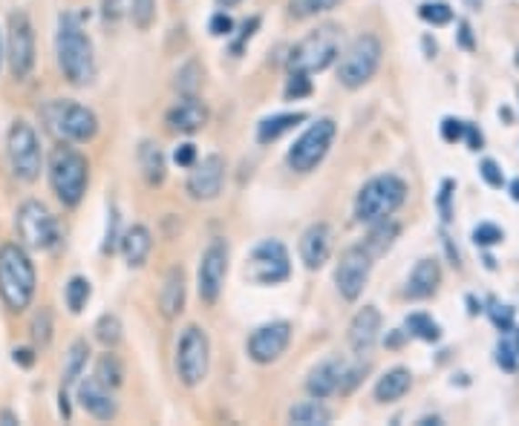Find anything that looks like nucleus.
I'll return each instance as SVG.
<instances>
[{"label": "nucleus", "instance_id": "59", "mask_svg": "<svg viewBox=\"0 0 519 426\" xmlns=\"http://www.w3.org/2000/svg\"><path fill=\"white\" fill-rule=\"evenodd\" d=\"M467 306H471V314H479V311H482V306L476 303V297H467Z\"/></svg>", "mask_w": 519, "mask_h": 426}, {"label": "nucleus", "instance_id": "21", "mask_svg": "<svg viewBox=\"0 0 519 426\" xmlns=\"http://www.w3.org/2000/svg\"><path fill=\"white\" fill-rule=\"evenodd\" d=\"M343 371H346V360L341 358V354H335V358H326L323 363H318L315 369L309 371L306 392H309L311 398H318V401L341 392Z\"/></svg>", "mask_w": 519, "mask_h": 426}, {"label": "nucleus", "instance_id": "55", "mask_svg": "<svg viewBox=\"0 0 519 426\" xmlns=\"http://www.w3.org/2000/svg\"><path fill=\"white\" fill-rule=\"evenodd\" d=\"M0 423H4V426H17V423H21V418H17L12 410H0Z\"/></svg>", "mask_w": 519, "mask_h": 426}, {"label": "nucleus", "instance_id": "57", "mask_svg": "<svg viewBox=\"0 0 519 426\" xmlns=\"http://www.w3.org/2000/svg\"><path fill=\"white\" fill-rule=\"evenodd\" d=\"M404 334H407V331H395V334L384 337V343H387V346H392V349H395V346H402V340H404Z\"/></svg>", "mask_w": 519, "mask_h": 426}, {"label": "nucleus", "instance_id": "51", "mask_svg": "<svg viewBox=\"0 0 519 426\" xmlns=\"http://www.w3.org/2000/svg\"><path fill=\"white\" fill-rule=\"evenodd\" d=\"M12 360L21 366V369H32L35 360H38V354H35V349L21 346V349H12Z\"/></svg>", "mask_w": 519, "mask_h": 426}, {"label": "nucleus", "instance_id": "42", "mask_svg": "<svg viewBox=\"0 0 519 426\" xmlns=\"http://www.w3.org/2000/svg\"><path fill=\"white\" fill-rule=\"evenodd\" d=\"M505 239V234H502V228L494 225V222H482L473 228V242L482 245V248H488V245H496Z\"/></svg>", "mask_w": 519, "mask_h": 426}, {"label": "nucleus", "instance_id": "1", "mask_svg": "<svg viewBox=\"0 0 519 426\" xmlns=\"http://www.w3.org/2000/svg\"><path fill=\"white\" fill-rule=\"evenodd\" d=\"M56 56L64 78L73 86H86L96 78V52L90 35L84 32L81 21L73 12H64L58 17L56 32Z\"/></svg>", "mask_w": 519, "mask_h": 426}, {"label": "nucleus", "instance_id": "6", "mask_svg": "<svg viewBox=\"0 0 519 426\" xmlns=\"http://www.w3.org/2000/svg\"><path fill=\"white\" fill-rule=\"evenodd\" d=\"M41 118L46 121L49 133H56L69 145H86L98 136V116L78 101H49L41 110Z\"/></svg>", "mask_w": 519, "mask_h": 426}, {"label": "nucleus", "instance_id": "44", "mask_svg": "<svg viewBox=\"0 0 519 426\" xmlns=\"http://www.w3.org/2000/svg\"><path fill=\"white\" fill-rule=\"evenodd\" d=\"M479 176L484 182H488L491 188H502L505 185V173H502V167L494 162V158H484V162L479 165Z\"/></svg>", "mask_w": 519, "mask_h": 426}, {"label": "nucleus", "instance_id": "64", "mask_svg": "<svg viewBox=\"0 0 519 426\" xmlns=\"http://www.w3.org/2000/svg\"><path fill=\"white\" fill-rule=\"evenodd\" d=\"M516 66H519V52H516Z\"/></svg>", "mask_w": 519, "mask_h": 426}, {"label": "nucleus", "instance_id": "43", "mask_svg": "<svg viewBox=\"0 0 519 426\" xmlns=\"http://www.w3.org/2000/svg\"><path fill=\"white\" fill-rule=\"evenodd\" d=\"M516 360H519V351L514 349V343L499 340V346H496V363L505 369V371H516Z\"/></svg>", "mask_w": 519, "mask_h": 426}, {"label": "nucleus", "instance_id": "40", "mask_svg": "<svg viewBox=\"0 0 519 426\" xmlns=\"http://www.w3.org/2000/svg\"><path fill=\"white\" fill-rule=\"evenodd\" d=\"M130 21L136 29H150L156 21V0H133L130 4Z\"/></svg>", "mask_w": 519, "mask_h": 426}, {"label": "nucleus", "instance_id": "58", "mask_svg": "<svg viewBox=\"0 0 519 426\" xmlns=\"http://www.w3.org/2000/svg\"><path fill=\"white\" fill-rule=\"evenodd\" d=\"M6 64V46H4V32H0V69Z\"/></svg>", "mask_w": 519, "mask_h": 426}, {"label": "nucleus", "instance_id": "50", "mask_svg": "<svg viewBox=\"0 0 519 426\" xmlns=\"http://www.w3.org/2000/svg\"><path fill=\"white\" fill-rule=\"evenodd\" d=\"M173 162H177L179 167H190L197 162V145H190V141L179 145L177 150H173Z\"/></svg>", "mask_w": 519, "mask_h": 426}, {"label": "nucleus", "instance_id": "13", "mask_svg": "<svg viewBox=\"0 0 519 426\" xmlns=\"http://www.w3.org/2000/svg\"><path fill=\"white\" fill-rule=\"evenodd\" d=\"M4 46H6V64H9L12 78L17 81L29 78V73L35 69V26L24 9H15L9 15Z\"/></svg>", "mask_w": 519, "mask_h": 426}, {"label": "nucleus", "instance_id": "8", "mask_svg": "<svg viewBox=\"0 0 519 426\" xmlns=\"http://www.w3.org/2000/svg\"><path fill=\"white\" fill-rule=\"evenodd\" d=\"M15 230H17V242H21L26 251H49V248L58 245V237H61L58 219L52 217V210L38 199H26L17 205Z\"/></svg>", "mask_w": 519, "mask_h": 426}, {"label": "nucleus", "instance_id": "37", "mask_svg": "<svg viewBox=\"0 0 519 426\" xmlns=\"http://www.w3.org/2000/svg\"><path fill=\"white\" fill-rule=\"evenodd\" d=\"M29 334H32L35 349H46L52 343V311L49 309H41L38 314L32 317Z\"/></svg>", "mask_w": 519, "mask_h": 426}, {"label": "nucleus", "instance_id": "28", "mask_svg": "<svg viewBox=\"0 0 519 426\" xmlns=\"http://www.w3.org/2000/svg\"><path fill=\"white\" fill-rule=\"evenodd\" d=\"M306 121V113L298 110V113H277V116H269L257 124V141L260 145H271L280 136H286L289 130H294L298 124Z\"/></svg>", "mask_w": 519, "mask_h": 426}, {"label": "nucleus", "instance_id": "14", "mask_svg": "<svg viewBox=\"0 0 519 426\" xmlns=\"http://www.w3.org/2000/svg\"><path fill=\"white\" fill-rule=\"evenodd\" d=\"M225 274H229V242L217 237L202 251L199 271H197V291L205 306H214L219 299L222 286H225Z\"/></svg>", "mask_w": 519, "mask_h": 426}, {"label": "nucleus", "instance_id": "10", "mask_svg": "<svg viewBox=\"0 0 519 426\" xmlns=\"http://www.w3.org/2000/svg\"><path fill=\"white\" fill-rule=\"evenodd\" d=\"M335 136H338L335 118H318L315 124H309V130L298 141H294V145L289 147V153H286L289 167L294 173H311L326 158Z\"/></svg>", "mask_w": 519, "mask_h": 426}, {"label": "nucleus", "instance_id": "52", "mask_svg": "<svg viewBox=\"0 0 519 426\" xmlns=\"http://www.w3.org/2000/svg\"><path fill=\"white\" fill-rule=\"evenodd\" d=\"M101 17L107 24H116L121 17V0H101Z\"/></svg>", "mask_w": 519, "mask_h": 426}, {"label": "nucleus", "instance_id": "3", "mask_svg": "<svg viewBox=\"0 0 519 426\" xmlns=\"http://www.w3.org/2000/svg\"><path fill=\"white\" fill-rule=\"evenodd\" d=\"M46 173L52 193H56L61 205L66 208L81 205L86 185H90V162H86V156L81 150H76L69 141H61L49 153Z\"/></svg>", "mask_w": 519, "mask_h": 426}, {"label": "nucleus", "instance_id": "20", "mask_svg": "<svg viewBox=\"0 0 519 426\" xmlns=\"http://www.w3.org/2000/svg\"><path fill=\"white\" fill-rule=\"evenodd\" d=\"M165 124L173 133H197L208 124V106L199 96H182V101L168 110Z\"/></svg>", "mask_w": 519, "mask_h": 426}, {"label": "nucleus", "instance_id": "19", "mask_svg": "<svg viewBox=\"0 0 519 426\" xmlns=\"http://www.w3.org/2000/svg\"><path fill=\"white\" fill-rule=\"evenodd\" d=\"M332 257V228L326 222H315L303 230L300 237V259L309 271H318Z\"/></svg>", "mask_w": 519, "mask_h": 426}, {"label": "nucleus", "instance_id": "47", "mask_svg": "<svg viewBox=\"0 0 519 426\" xmlns=\"http://www.w3.org/2000/svg\"><path fill=\"white\" fill-rule=\"evenodd\" d=\"M464 127H467V124L459 121V118H444L442 121V138L450 141V145H456L459 138H464Z\"/></svg>", "mask_w": 519, "mask_h": 426}, {"label": "nucleus", "instance_id": "17", "mask_svg": "<svg viewBox=\"0 0 519 426\" xmlns=\"http://www.w3.org/2000/svg\"><path fill=\"white\" fill-rule=\"evenodd\" d=\"M222 182H225V158L211 153L205 156L202 162L190 165V176H188V197L197 202H211L222 193Z\"/></svg>", "mask_w": 519, "mask_h": 426}, {"label": "nucleus", "instance_id": "36", "mask_svg": "<svg viewBox=\"0 0 519 426\" xmlns=\"http://www.w3.org/2000/svg\"><path fill=\"white\" fill-rule=\"evenodd\" d=\"M93 331H96V340L101 346H107V349L118 346V340H121V320H118V314H110V311L101 314Z\"/></svg>", "mask_w": 519, "mask_h": 426}, {"label": "nucleus", "instance_id": "54", "mask_svg": "<svg viewBox=\"0 0 519 426\" xmlns=\"http://www.w3.org/2000/svg\"><path fill=\"white\" fill-rule=\"evenodd\" d=\"M464 136H467V145H471V150H479L482 147V133L473 127V124H467V127H464Z\"/></svg>", "mask_w": 519, "mask_h": 426}, {"label": "nucleus", "instance_id": "34", "mask_svg": "<svg viewBox=\"0 0 519 426\" xmlns=\"http://www.w3.org/2000/svg\"><path fill=\"white\" fill-rule=\"evenodd\" d=\"M407 334L419 337V340H427V343H436L439 337H442V329H439V323L430 314L415 311V314L407 317Z\"/></svg>", "mask_w": 519, "mask_h": 426}, {"label": "nucleus", "instance_id": "16", "mask_svg": "<svg viewBox=\"0 0 519 426\" xmlns=\"http://www.w3.org/2000/svg\"><path fill=\"white\" fill-rule=\"evenodd\" d=\"M289 343H291V326L286 320H274V323L260 326L249 337V358L260 366H269L283 358Z\"/></svg>", "mask_w": 519, "mask_h": 426}, {"label": "nucleus", "instance_id": "48", "mask_svg": "<svg viewBox=\"0 0 519 426\" xmlns=\"http://www.w3.org/2000/svg\"><path fill=\"white\" fill-rule=\"evenodd\" d=\"M208 32H211L214 38H222V35H231V32H234V21H231V15L217 12V15L211 17V24H208Z\"/></svg>", "mask_w": 519, "mask_h": 426}, {"label": "nucleus", "instance_id": "5", "mask_svg": "<svg viewBox=\"0 0 519 426\" xmlns=\"http://www.w3.org/2000/svg\"><path fill=\"white\" fill-rule=\"evenodd\" d=\"M407 199V182L395 173L375 176L358 190L355 197V219L361 225H372L381 219H390L392 213Z\"/></svg>", "mask_w": 519, "mask_h": 426}, {"label": "nucleus", "instance_id": "11", "mask_svg": "<svg viewBox=\"0 0 519 426\" xmlns=\"http://www.w3.org/2000/svg\"><path fill=\"white\" fill-rule=\"evenodd\" d=\"M177 375L185 386H199L208 378V366H211V340L202 326H188L179 334L177 343Z\"/></svg>", "mask_w": 519, "mask_h": 426}, {"label": "nucleus", "instance_id": "61", "mask_svg": "<svg viewBox=\"0 0 519 426\" xmlns=\"http://www.w3.org/2000/svg\"><path fill=\"white\" fill-rule=\"evenodd\" d=\"M419 423H422V426H430V423H442V418H436V415H432V418H422Z\"/></svg>", "mask_w": 519, "mask_h": 426}, {"label": "nucleus", "instance_id": "15", "mask_svg": "<svg viewBox=\"0 0 519 426\" xmlns=\"http://www.w3.org/2000/svg\"><path fill=\"white\" fill-rule=\"evenodd\" d=\"M370 271H372V254L367 248L363 245L346 248L338 259V269H335V286H338L341 297L355 303V299L363 294V289H367Z\"/></svg>", "mask_w": 519, "mask_h": 426}, {"label": "nucleus", "instance_id": "22", "mask_svg": "<svg viewBox=\"0 0 519 426\" xmlns=\"http://www.w3.org/2000/svg\"><path fill=\"white\" fill-rule=\"evenodd\" d=\"M378 331H381V311L375 306H363L350 323V346L355 354H370V349L378 340Z\"/></svg>", "mask_w": 519, "mask_h": 426}, {"label": "nucleus", "instance_id": "7", "mask_svg": "<svg viewBox=\"0 0 519 426\" xmlns=\"http://www.w3.org/2000/svg\"><path fill=\"white\" fill-rule=\"evenodd\" d=\"M6 158L12 176L17 182H38L41 170H44V150H41V138L35 133V127L24 118H15L9 124L6 133Z\"/></svg>", "mask_w": 519, "mask_h": 426}, {"label": "nucleus", "instance_id": "41", "mask_svg": "<svg viewBox=\"0 0 519 426\" xmlns=\"http://www.w3.org/2000/svg\"><path fill=\"white\" fill-rule=\"evenodd\" d=\"M306 96H311V78L306 73H289L286 98L289 101H298V98H306Z\"/></svg>", "mask_w": 519, "mask_h": 426}, {"label": "nucleus", "instance_id": "53", "mask_svg": "<svg viewBox=\"0 0 519 426\" xmlns=\"http://www.w3.org/2000/svg\"><path fill=\"white\" fill-rule=\"evenodd\" d=\"M450 190H453V182H442V193H439V210H442V219L450 222Z\"/></svg>", "mask_w": 519, "mask_h": 426}, {"label": "nucleus", "instance_id": "46", "mask_svg": "<svg viewBox=\"0 0 519 426\" xmlns=\"http://www.w3.org/2000/svg\"><path fill=\"white\" fill-rule=\"evenodd\" d=\"M107 217H110V219H107V237H104V245H101V251H104V254H110L113 248H116V242L121 239V237H118V210L110 208Z\"/></svg>", "mask_w": 519, "mask_h": 426}, {"label": "nucleus", "instance_id": "26", "mask_svg": "<svg viewBox=\"0 0 519 426\" xmlns=\"http://www.w3.org/2000/svg\"><path fill=\"white\" fill-rule=\"evenodd\" d=\"M136 158H138V170H142L145 182H148L150 188H156V185H162V182H165L168 162H165L162 147L156 145V141H142V145H138Z\"/></svg>", "mask_w": 519, "mask_h": 426}, {"label": "nucleus", "instance_id": "2", "mask_svg": "<svg viewBox=\"0 0 519 426\" xmlns=\"http://www.w3.org/2000/svg\"><path fill=\"white\" fill-rule=\"evenodd\" d=\"M38 291V271L29 251L21 242L0 245V299L12 314H21L32 306Z\"/></svg>", "mask_w": 519, "mask_h": 426}, {"label": "nucleus", "instance_id": "39", "mask_svg": "<svg viewBox=\"0 0 519 426\" xmlns=\"http://www.w3.org/2000/svg\"><path fill=\"white\" fill-rule=\"evenodd\" d=\"M341 0H291L289 9H291V17H315V15H323V12H332Z\"/></svg>", "mask_w": 519, "mask_h": 426}, {"label": "nucleus", "instance_id": "45", "mask_svg": "<svg viewBox=\"0 0 519 426\" xmlns=\"http://www.w3.org/2000/svg\"><path fill=\"white\" fill-rule=\"evenodd\" d=\"M491 320L499 331H511L514 329V309L511 306H502V303H494L491 306Z\"/></svg>", "mask_w": 519, "mask_h": 426}, {"label": "nucleus", "instance_id": "33", "mask_svg": "<svg viewBox=\"0 0 519 426\" xmlns=\"http://www.w3.org/2000/svg\"><path fill=\"white\" fill-rule=\"evenodd\" d=\"M96 378L110 386V389H118L121 383H125V366H121V360L116 358V354L104 351L101 358L96 360Z\"/></svg>", "mask_w": 519, "mask_h": 426}, {"label": "nucleus", "instance_id": "32", "mask_svg": "<svg viewBox=\"0 0 519 426\" xmlns=\"http://www.w3.org/2000/svg\"><path fill=\"white\" fill-rule=\"evenodd\" d=\"M90 297H93V282L86 277H73L66 282L64 299H66V309L73 314H81L86 309V303H90Z\"/></svg>", "mask_w": 519, "mask_h": 426}, {"label": "nucleus", "instance_id": "56", "mask_svg": "<svg viewBox=\"0 0 519 426\" xmlns=\"http://www.w3.org/2000/svg\"><path fill=\"white\" fill-rule=\"evenodd\" d=\"M459 29H462V35H459V38H462V46H467V49H471V46H473V38H471V26H467V24H462Z\"/></svg>", "mask_w": 519, "mask_h": 426}, {"label": "nucleus", "instance_id": "4", "mask_svg": "<svg viewBox=\"0 0 519 426\" xmlns=\"http://www.w3.org/2000/svg\"><path fill=\"white\" fill-rule=\"evenodd\" d=\"M338 56H341V26L321 24L318 29H311L306 38H300L289 49L286 69L289 73L315 76V73H323L326 66H332Z\"/></svg>", "mask_w": 519, "mask_h": 426}, {"label": "nucleus", "instance_id": "31", "mask_svg": "<svg viewBox=\"0 0 519 426\" xmlns=\"http://www.w3.org/2000/svg\"><path fill=\"white\" fill-rule=\"evenodd\" d=\"M289 421L298 423V426H326L329 421H332V412H329L318 398H311V401H303L298 406H291Z\"/></svg>", "mask_w": 519, "mask_h": 426}, {"label": "nucleus", "instance_id": "38", "mask_svg": "<svg viewBox=\"0 0 519 426\" xmlns=\"http://www.w3.org/2000/svg\"><path fill=\"white\" fill-rule=\"evenodd\" d=\"M419 15H422V21H427L432 26H447L453 21V9H450L444 0H427V4L419 6Z\"/></svg>", "mask_w": 519, "mask_h": 426}, {"label": "nucleus", "instance_id": "60", "mask_svg": "<svg viewBox=\"0 0 519 426\" xmlns=\"http://www.w3.org/2000/svg\"><path fill=\"white\" fill-rule=\"evenodd\" d=\"M511 197L519 202V179H514V182H511Z\"/></svg>", "mask_w": 519, "mask_h": 426}, {"label": "nucleus", "instance_id": "63", "mask_svg": "<svg viewBox=\"0 0 519 426\" xmlns=\"http://www.w3.org/2000/svg\"><path fill=\"white\" fill-rule=\"evenodd\" d=\"M514 349H516V351H519V331H516V334H514Z\"/></svg>", "mask_w": 519, "mask_h": 426}, {"label": "nucleus", "instance_id": "9", "mask_svg": "<svg viewBox=\"0 0 519 426\" xmlns=\"http://www.w3.org/2000/svg\"><path fill=\"white\" fill-rule=\"evenodd\" d=\"M381 56H384V49H381V41L375 35H358L338 56V81L346 90H361L378 73Z\"/></svg>", "mask_w": 519, "mask_h": 426}, {"label": "nucleus", "instance_id": "12", "mask_svg": "<svg viewBox=\"0 0 519 426\" xmlns=\"http://www.w3.org/2000/svg\"><path fill=\"white\" fill-rule=\"evenodd\" d=\"M246 277L254 286H280L291 277L289 248L280 239H263L251 248L246 259Z\"/></svg>", "mask_w": 519, "mask_h": 426}, {"label": "nucleus", "instance_id": "49", "mask_svg": "<svg viewBox=\"0 0 519 426\" xmlns=\"http://www.w3.org/2000/svg\"><path fill=\"white\" fill-rule=\"evenodd\" d=\"M257 29H260V17H257V15L249 17V21L239 26V35H237V41H234V56H239V49L246 46V41L254 38V32H257Z\"/></svg>", "mask_w": 519, "mask_h": 426}, {"label": "nucleus", "instance_id": "27", "mask_svg": "<svg viewBox=\"0 0 519 426\" xmlns=\"http://www.w3.org/2000/svg\"><path fill=\"white\" fill-rule=\"evenodd\" d=\"M410 386H412L410 369L395 366L387 371V375H381V380L375 383V401L378 403H395L410 392Z\"/></svg>", "mask_w": 519, "mask_h": 426}, {"label": "nucleus", "instance_id": "24", "mask_svg": "<svg viewBox=\"0 0 519 426\" xmlns=\"http://www.w3.org/2000/svg\"><path fill=\"white\" fill-rule=\"evenodd\" d=\"M185 271L179 265H173V269L165 274V282H162V291H159V309L168 320L179 317L185 311Z\"/></svg>", "mask_w": 519, "mask_h": 426}, {"label": "nucleus", "instance_id": "23", "mask_svg": "<svg viewBox=\"0 0 519 426\" xmlns=\"http://www.w3.org/2000/svg\"><path fill=\"white\" fill-rule=\"evenodd\" d=\"M118 245H121V254H125V262L130 265V269H142L150 257V248H153L150 228L142 222L130 225L125 234H121Z\"/></svg>", "mask_w": 519, "mask_h": 426}, {"label": "nucleus", "instance_id": "29", "mask_svg": "<svg viewBox=\"0 0 519 426\" xmlns=\"http://www.w3.org/2000/svg\"><path fill=\"white\" fill-rule=\"evenodd\" d=\"M86 360H90V343L86 340H76L66 351V366H64V378H61V389H73L81 378H84V369Z\"/></svg>", "mask_w": 519, "mask_h": 426}, {"label": "nucleus", "instance_id": "18", "mask_svg": "<svg viewBox=\"0 0 519 426\" xmlns=\"http://www.w3.org/2000/svg\"><path fill=\"white\" fill-rule=\"evenodd\" d=\"M76 386H78V403L84 406L86 415H93L96 421H113L118 415V403L113 398V389L104 386L96 375L78 380Z\"/></svg>", "mask_w": 519, "mask_h": 426}, {"label": "nucleus", "instance_id": "35", "mask_svg": "<svg viewBox=\"0 0 519 426\" xmlns=\"http://www.w3.org/2000/svg\"><path fill=\"white\" fill-rule=\"evenodd\" d=\"M173 86L179 90V96H197L202 86V66L197 61H188L185 66H179Z\"/></svg>", "mask_w": 519, "mask_h": 426}, {"label": "nucleus", "instance_id": "25", "mask_svg": "<svg viewBox=\"0 0 519 426\" xmlns=\"http://www.w3.org/2000/svg\"><path fill=\"white\" fill-rule=\"evenodd\" d=\"M439 279H442V269L436 259H422L415 262V269L407 279V289L404 294L412 297V299H424V297H432L439 289Z\"/></svg>", "mask_w": 519, "mask_h": 426}, {"label": "nucleus", "instance_id": "30", "mask_svg": "<svg viewBox=\"0 0 519 426\" xmlns=\"http://www.w3.org/2000/svg\"><path fill=\"white\" fill-rule=\"evenodd\" d=\"M402 234V225L398 222H390V219H381V222H372V230H370V237L363 239V248L375 257L381 254H387L390 251V245L395 242V237Z\"/></svg>", "mask_w": 519, "mask_h": 426}, {"label": "nucleus", "instance_id": "62", "mask_svg": "<svg viewBox=\"0 0 519 426\" xmlns=\"http://www.w3.org/2000/svg\"><path fill=\"white\" fill-rule=\"evenodd\" d=\"M217 4H219V6H225V9H229V6H237L239 0H217Z\"/></svg>", "mask_w": 519, "mask_h": 426}]
</instances>
